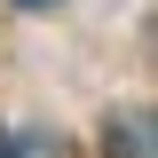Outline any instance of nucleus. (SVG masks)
Returning a JSON list of instances; mask_svg holds the SVG:
<instances>
[{"mask_svg":"<svg viewBox=\"0 0 158 158\" xmlns=\"http://www.w3.org/2000/svg\"><path fill=\"white\" fill-rule=\"evenodd\" d=\"M111 158H150V118H142V111L111 118Z\"/></svg>","mask_w":158,"mask_h":158,"instance_id":"obj_1","label":"nucleus"},{"mask_svg":"<svg viewBox=\"0 0 158 158\" xmlns=\"http://www.w3.org/2000/svg\"><path fill=\"white\" fill-rule=\"evenodd\" d=\"M16 8H56V0H16Z\"/></svg>","mask_w":158,"mask_h":158,"instance_id":"obj_3","label":"nucleus"},{"mask_svg":"<svg viewBox=\"0 0 158 158\" xmlns=\"http://www.w3.org/2000/svg\"><path fill=\"white\" fill-rule=\"evenodd\" d=\"M0 158H63V142H56V135H40V127H24V135L0 142Z\"/></svg>","mask_w":158,"mask_h":158,"instance_id":"obj_2","label":"nucleus"}]
</instances>
